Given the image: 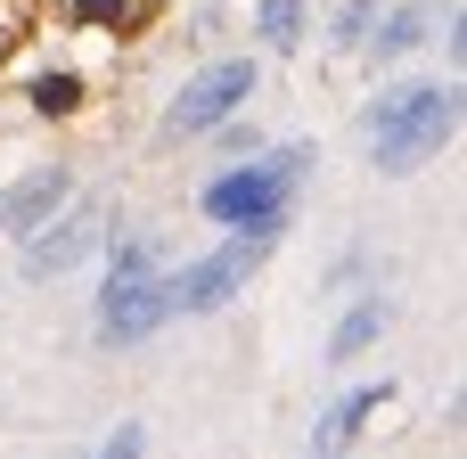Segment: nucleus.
Returning <instances> with one entry per match:
<instances>
[{
    "label": "nucleus",
    "instance_id": "1",
    "mask_svg": "<svg viewBox=\"0 0 467 459\" xmlns=\"http://www.w3.org/2000/svg\"><path fill=\"white\" fill-rule=\"evenodd\" d=\"M361 140L369 164L386 181L419 172L427 156H443L460 140V82H410V90H378V107H361Z\"/></svg>",
    "mask_w": 467,
    "mask_h": 459
},
{
    "label": "nucleus",
    "instance_id": "2",
    "mask_svg": "<svg viewBox=\"0 0 467 459\" xmlns=\"http://www.w3.org/2000/svg\"><path fill=\"white\" fill-rule=\"evenodd\" d=\"M287 238V222H238L213 255H197V263H181V271H164V296H172V312H222V304H238L246 287H254V271L271 263V246Z\"/></svg>",
    "mask_w": 467,
    "mask_h": 459
},
{
    "label": "nucleus",
    "instance_id": "3",
    "mask_svg": "<svg viewBox=\"0 0 467 459\" xmlns=\"http://www.w3.org/2000/svg\"><path fill=\"white\" fill-rule=\"evenodd\" d=\"M304 172H312V148H271L263 164H238V172H222V181H205V214L213 222H296V189H304Z\"/></svg>",
    "mask_w": 467,
    "mask_h": 459
},
{
    "label": "nucleus",
    "instance_id": "4",
    "mask_svg": "<svg viewBox=\"0 0 467 459\" xmlns=\"http://www.w3.org/2000/svg\"><path fill=\"white\" fill-rule=\"evenodd\" d=\"M254 82H263V66H254V57H213V66H197V74L172 90L164 131H172V140H205V131H222V123L254 99Z\"/></svg>",
    "mask_w": 467,
    "mask_h": 459
},
{
    "label": "nucleus",
    "instance_id": "5",
    "mask_svg": "<svg viewBox=\"0 0 467 459\" xmlns=\"http://www.w3.org/2000/svg\"><path fill=\"white\" fill-rule=\"evenodd\" d=\"M99 246H107V214H99V205H74V197H66V214H49V222L25 238V279H57V271L90 263Z\"/></svg>",
    "mask_w": 467,
    "mask_h": 459
},
{
    "label": "nucleus",
    "instance_id": "6",
    "mask_svg": "<svg viewBox=\"0 0 467 459\" xmlns=\"http://www.w3.org/2000/svg\"><path fill=\"white\" fill-rule=\"evenodd\" d=\"M164 320H172L164 271H140V279H107V304H99V345H107V353H123V345H148Z\"/></svg>",
    "mask_w": 467,
    "mask_h": 459
},
{
    "label": "nucleus",
    "instance_id": "7",
    "mask_svg": "<svg viewBox=\"0 0 467 459\" xmlns=\"http://www.w3.org/2000/svg\"><path fill=\"white\" fill-rule=\"evenodd\" d=\"M66 197H74V172H66V164H33V172H25V181H16V189L0 197V222L33 238V230H41V222H49V214L66 205Z\"/></svg>",
    "mask_w": 467,
    "mask_h": 459
},
{
    "label": "nucleus",
    "instance_id": "8",
    "mask_svg": "<svg viewBox=\"0 0 467 459\" xmlns=\"http://www.w3.org/2000/svg\"><path fill=\"white\" fill-rule=\"evenodd\" d=\"M378 411H386V386H353V394H337V402L320 411L312 459H345V452H353V435H361V419H378Z\"/></svg>",
    "mask_w": 467,
    "mask_h": 459
},
{
    "label": "nucleus",
    "instance_id": "9",
    "mask_svg": "<svg viewBox=\"0 0 467 459\" xmlns=\"http://www.w3.org/2000/svg\"><path fill=\"white\" fill-rule=\"evenodd\" d=\"M386 320H394V304H386L378 287H369V296H353V304H345V320H337V337H328V361H337V370H345V361H361V353L386 337Z\"/></svg>",
    "mask_w": 467,
    "mask_h": 459
},
{
    "label": "nucleus",
    "instance_id": "10",
    "mask_svg": "<svg viewBox=\"0 0 467 459\" xmlns=\"http://www.w3.org/2000/svg\"><path fill=\"white\" fill-rule=\"evenodd\" d=\"M419 41H435V33H427V8H394V16H378V25H369V41H361V49H378V66H394V57H410Z\"/></svg>",
    "mask_w": 467,
    "mask_h": 459
},
{
    "label": "nucleus",
    "instance_id": "11",
    "mask_svg": "<svg viewBox=\"0 0 467 459\" xmlns=\"http://www.w3.org/2000/svg\"><path fill=\"white\" fill-rule=\"evenodd\" d=\"M254 33H263L271 49H304V33H312V0H254Z\"/></svg>",
    "mask_w": 467,
    "mask_h": 459
},
{
    "label": "nucleus",
    "instance_id": "12",
    "mask_svg": "<svg viewBox=\"0 0 467 459\" xmlns=\"http://www.w3.org/2000/svg\"><path fill=\"white\" fill-rule=\"evenodd\" d=\"M74 107H82V74H66V66H57V74H41V82H33V115H74Z\"/></svg>",
    "mask_w": 467,
    "mask_h": 459
},
{
    "label": "nucleus",
    "instance_id": "13",
    "mask_svg": "<svg viewBox=\"0 0 467 459\" xmlns=\"http://www.w3.org/2000/svg\"><path fill=\"white\" fill-rule=\"evenodd\" d=\"M378 16H386V0H345V8H337V25H328V41H337V49H361Z\"/></svg>",
    "mask_w": 467,
    "mask_h": 459
},
{
    "label": "nucleus",
    "instance_id": "14",
    "mask_svg": "<svg viewBox=\"0 0 467 459\" xmlns=\"http://www.w3.org/2000/svg\"><path fill=\"white\" fill-rule=\"evenodd\" d=\"M74 16H82V25H140L148 0H74Z\"/></svg>",
    "mask_w": 467,
    "mask_h": 459
},
{
    "label": "nucleus",
    "instance_id": "15",
    "mask_svg": "<svg viewBox=\"0 0 467 459\" xmlns=\"http://www.w3.org/2000/svg\"><path fill=\"white\" fill-rule=\"evenodd\" d=\"M140 452H148V427H140V419H123V427L99 443V459H140Z\"/></svg>",
    "mask_w": 467,
    "mask_h": 459
}]
</instances>
